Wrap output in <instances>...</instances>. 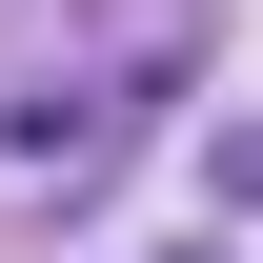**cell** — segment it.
Listing matches in <instances>:
<instances>
[{
	"label": "cell",
	"mask_w": 263,
	"mask_h": 263,
	"mask_svg": "<svg viewBox=\"0 0 263 263\" xmlns=\"http://www.w3.org/2000/svg\"><path fill=\"white\" fill-rule=\"evenodd\" d=\"M202 182H223V202H263V122H243V142H202Z\"/></svg>",
	"instance_id": "7a4b0ae2"
},
{
	"label": "cell",
	"mask_w": 263,
	"mask_h": 263,
	"mask_svg": "<svg viewBox=\"0 0 263 263\" xmlns=\"http://www.w3.org/2000/svg\"><path fill=\"white\" fill-rule=\"evenodd\" d=\"M0 162H41V182H81V162H101V101H81V81H41V101H0Z\"/></svg>",
	"instance_id": "6da1fadb"
}]
</instances>
